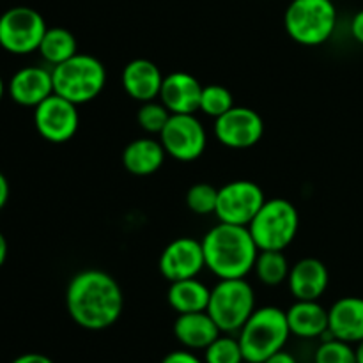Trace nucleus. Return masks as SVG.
<instances>
[{"label": "nucleus", "instance_id": "nucleus-1", "mask_svg": "<svg viewBox=\"0 0 363 363\" xmlns=\"http://www.w3.org/2000/svg\"><path fill=\"white\" fill-rule=\"evenodd\" d=\"M66 308L80 328L91 332L106 330L123 314V289L106 272L84 269L67 284Z\"/></svg>", "mask_w": 363, "mask_h": 363}, {"label": "nucleus", "instance_id": "nucleus-2", "mask_svg": "<svg viewBox=\"0 0 363 363\" xmlns=\"http://www.w3.org/2000/svg\"><path fill=\"white\" fill-rule=\"evenodd\" d=\"M206 268L222 279H245L254 269L259 248L245 225L216 223L202 238Z\"/></svg>", "mask_w": 363, "mask_h": 363}, {"label": "nucleus", "instance_id": "nucleus-3", "mask_svg": "<svg viewBox=\"0 0 363 363\" xmlns=\"http://www.w3.org/2000/svg\"><path fill=\"white\" fill-rule=\"evenodd\" d=\"M291 335L287 315L279 307L255 308L240 330V346L245 362L262 363L277 351L284 350Z\"/></svg>", "mask_w": 363, "mask_h": 363}, {"label": "nucleus", "instance_id": "nucleus-4", "mask_svg": "<svg viewBox=\"0 0 363 363\" xmlns=\"http://www.w3.org/2000/svg\"><path fill=\"white\" fill-rule=\"evenodd\" d=\"M52 78L55 94L74 105H84L101 94L106 84V69L98 57L77 53L66 62L53 66Z\"/></svg>", "mask_w": 363, "mask_h": 363}, {"label": "nucleus", "instance_id": "nucleus-5", "mask_svg": "<svg viewBox=\"0 0 363 363\" xmlns=\"http://www.w3.org/2000/svg\"><path fill=\"white\" fill-rule=\"evenodd\" d=\"M284 25L298 45H323L337 27L335 4L332 0H293L286 9Z\"/></svg>", "mask_w": 363, "mask_h": 363}, {"label": "nucleus", "instance_id": "nucleus-6", "mask_svg": "<svg viewBox=\"0 0 363 363\" xmlns=\"http://www.w3.org/2000/svg\"><path fill=\"white\" fill-rule=\"evenodd\" d=\"M300 229V215L293 202L269 199L248 223L259 250H286Z\"/></svg>", "mask_w": 363, "mask_h": 363}, {"label": "nucleus", "instance_id": "nucleus-7", "mask_svg": "<svg viewBox=\"0 0 363 363\" xmlns=\"http://www.w3.org/2000/svg\"><path fill=\"white\" fill-rule=\"evenodd\" d=\"M254 311V287L245 279H222L211 289L208 314L223 333L240 332Z\"/></svg>", "mask_w": 363, "mask_h": 363}, {"label": "nucleus", "instance_id": "nucleus-8", "mask_svg": "<svg viewBox=\"0 0 363 363\" xmlns=\"http://www.w3.org/2000/svg\"><path fill=\"white\" fill-rule=\"evenodd\" d=\"M46 28L39 11L27 6L11 7L0 16V46L14 55H27L39 50Z\"/></svg>", "mask_w": 363, "mask_h": 363}, {"label": "nucleus", "instance_id": "nucleus-9", "mask_svg": "<svg viewBox=\"0 0 363 363\" xmlns=\"http://www.w3.org/2000/svg\"><path fill=\"white\" fill-rule=\"evenodd\" d=\"M160 142L165 147L167 155L177 162L188 163L204 155L208 133L195 113H172L160 133Z\"/></svg>", "mask_w": 363, "mask_h": 363}, {"label": "nucleus", "instance_id": "nucleus-10", "mask_svg": "<svg viewBox=\"0 0 363 363\" xmlns=\"http://www.w3.org/2000/svg\"><path fill=\"white\" fill-rule=\"evenodd\" d=\"M264 202V191L257 183L248 179L230 181L218 188L215 215L223 223L248 227Z\"/></svg>", "mask_w": 363, "mask_h": 363}, {"label": "nucleus", "instance_id": "nucleus-11", "mask_svg": "<svg viewBox=\"0 0 363 363\" xmlns=\"http://www.w3.org/2000/svg\"><path fill=\"white\" fill-rule=\"evenodd\" d=\"M78 105L53 92L34 108V126L45 140L52 144L69 142L78 131Z\"/></svg>", "mask_w": 363, "mask_h": 363}, {"label": "nucleus", "instance_id": "nucleus-12", "mask_svg": "<svg viewBox=\"0 0 363 363\" xmlns=\"http://www.w3.org/2000/svg\"><path fill=\"white\" fill-rule=\"evenodd\" d=\"M213 131L216 140L225 147L248 149L264 135V121L255 110L234 105L223 116L216 117Z\"/></svg>", "mask_w": 363, "mask_h": 363}, {"label": "nucleus", "instance_id": "nucleus-13", "mask_svg": "<svg viewBox=\"0 0 363 363\" xmlns=\"http://www.w3.org/2000/svg\"><path fill=\"white\" fill-rule=\"evenodd\" d=\"M160 273L169 282L195 279L206 268L202 241L195 238H176L163 248L160 255Z\"/></svg>", "mask_w": 363, "mask_h": 363}, {"label": "nucleus", "instance_id": "nucleus-14", "mask_svg": "<svg viewBox=\"0 0 363 363\" xmlns=\"http://www.w3.org/2000/svg\"><path fill=\"white\" fill-rule=\"evenodd\" d=\"M11 99L21 106H35L53 94L52 71L39 66L21 67L7 84Z\"/></svg>", "mask_w": 363, "mask_h": 363}, {"label": "nucleus", "instance_id": "nucleus-15", "mask_svg": "<svg viewBox=\"0 0 363 363\" xmlns=\"http://www.w3.org/2000/svg\"><path fill=\"white\" fill-rule=\"evenodd\" d=\"M201 82L190 73L174 71L163 78L160 101L170 110V113H195L201 105Z\"/></svg>", "mask_w": 363, "mask_h": 363}, {"label": "nucleus", "instance_id": "nucleus-16", "mask_svg": "<svg viewBox=\"0 0 363 363\" xmlns=\"http://www.w3.org/2000/svg\"><path fill=\"white\" fill-rule=\"evenodd\" d=\"M330 284V273L325 262L314 257H305L291 266L287 286L294 300L315 301L325 294Z\"/></svg>", "mask_w": 363, "mask_h": 363}, {"label": "nucleus", "instance_id": "nucleus-17", "mask_svg": "<svg viewBox=\"0 0 363 363\" xmlns=\"http://www.w3.org/2000/svg\"><path fill=\"white\" fill-rule=\"evenodd\" d=\"M163 78L165 77L152 60L135 59L126 64L121 82H123L124 91L131 99L145 103L160 98Z\"/></svg>", "mask_w": 363, "mask_h": 363}, {"label": "nucleus", "instance_id": "nucleus-18", "mask_svg": "<svg viewBox=\"0 0 363 363\" xmlns=\"http://www.w3.org/2000/svg\"><path fill=\"white\" fill-rule=\"evenodd\" d=\"M328 332L350 344L363 340V298L346 296L328 308Z\"/></svg>", "mask_w": 363, "mask_h": 363}, {"label": "nucleus", "instance_id": "nucleus-19", "mask_svg": "<svg viewBox=\"0 0 363 363\" xmlns=\"http://www.w3.org/2000/svg\"><path fill=\"white\" fill-rule=\"evenodd\" d=\"M222 333L208 311L179 314L174 323V335L186 350L204 351Z\"/></svg>", "mask_w": 363, "mask_h": 363}, {"label": "nucleus", "instance_id": "nucleus-20", "mask_svg": "<svg viewBox=\"0 0 363 363\" xmlns=\"http://www.w3.org/2000/svg\"><path fill=\"white\" fill-rule=\"evenodd\" d=\"M286 315L291 333L300 339H315L328 333V308L323 307L318 300H296Z\"/></svg>", "mask_w": 363, "mask_h": 363}, {"label": "nucleus", "instance_id": "nucleus-21", "mask_svg": "<svg viewBox=\"0 0 363 363\" xmlns=\"http://www.w3.org/2000/svg\"><path fill=\"white\" fill-rule=\"evenodd\" d=\"M167 151L163 144L155 138H135L124 147L123 167L133 176H151L162 169Z\"/></svg>", "mask_w": 363, "mask_h": 363}, {"label": "nucleus", "instance_id": "nucleus-22", "mask_svg": "<svg viewBox=\"0 0 363 363\" xmlns=\"http://www.w3.org/2000/svg\"><path fill=\"white\" fill-rule=\"evenodd\" d=\"M209 298H211V289L197 280V277L170 282L167 291V301L177 314L208 311Z\"/></svg>", "mask_w": 363, "mask_h": 363}, {"label": "nucleus", "instance_id": "nucleus-23", "mask_svg": "<svg viewBox=\"0 0 363 363\" xmlns=\"http://www.w3.org/2000/svg\"><path fill=\"white\" fill-rule=\"evenodd\" d=\"M39 53L43 59L52 66L66 62L73 55L78 53V43L73 32L64 27H48L45 32L41 45H39Z\"/></svg>", "mask_w": 363, "mask_h": 363}, {"label": "nucleus", "instance_id": "nucleus-24", "mask_svg": "<svg viewBox=\"0 0 363 363\" xmlns=\"http://www.w3.org/2000/svg\"><path fill=\"white\" fill-rule=\"evenodd\" d=\"M254 272L264 286L275 287L287 282L291 266L282 250H259Z\"/></svg>", "mask_w": 363, "mask_h": 363}, {"label": "nucleus", "instance_id": "nucleus-25", "mask_svg": "<svg viewBox=\"0 0 363 363\" xmlns=\"http://www.w3.org/2000/svg\"><path fill=\"white\" fill-rule=\"evenodd\" d=\"M234 106V98L230 94V91L223 85L218 84H211V85H204L202 87V94H201V105H199V110L204 112L206 116L216 117L223 116L227 110H230Z\"/></svg>", "mask_w": 363, "mask_h": 363}, {"label": "nucleus", "instance_id": "nucleus-26", "mask_svg": "<svg viewBox=\"0 0 363 363\" xmlns=\"http://www.w3.org/2000/svg\"><path fill=\"white\" fill-rule=\"evenodd\" d=\"M245 357L240 340L220 335L204 350V363H243Z\"/></svg>", "mask_w": 363, "mask_h": 363}, {"label": "nucleus", "instance_id": "nucleus-27", "mask_svg": "<svg viewBox=\"0 0 363 363\" xmlns=\"http://www.w3.org/2000/svg\"><path fill=\"white\" fill-rule=\"evenodd\" d=\"M170 116L172 113H170V110L162 101L152 99V101L142 103L137 112V123L147 133L160 135L163 131V128H165V124L169 123Z\"/></svg>", "mask_w": 363, "mask_h": 363}, {"label": "nucleus", "instance_id": "nucleus-28", "mask_svg": "<svg viewBox=\"0 0 363 363\" xmlns=\"http://www.w3.org/2000/svg\"><path fill=\"white\" fill-rule=\"evenodd\" d=\"M218 201V188L209 183H195L186 191V206L195 215H211L216 211Z\"/></svg>", "mask_w": 363, "mask_h": 363}, {"label": "nucleus", "instance_id": "nucleus-29", "mask_svg": "<svg viewBox=\"0 0 363 363\" xmlns=\"http://www.w3.org/2000/svg\"><path fill=\"white\" fill-rule=\"evenodd\" d=\"M315 363H357V350L350 342L328 337L315 351Z\"/></svg>", "mask_w": 363, "mask_h": 363}, {"label": "nucleus", "instance_id": "nucleus-30", "mask_svg": "<svg viewBox=\"0 0 363 363\" xmlns=\"http://www.w3.org/2000/svg\"><path fill=\"white\" fill-rule=\"evenodd\" d=\"M162 363H204L201 358L195 357L191 351H172L163 358Z\"/></svg>", "mask_w": 363, "mask_h": 363}, {"label": "nucleus", "instance_id": "nucleus-31", "mask_svg": "<svg viewBox=\"0 0 363 363\" xmlns=\"http://www.w3.org/2000/svg\"><path fill=\"white\" fill-rule=\"evenodd\" d=\"M351 34H353V38L360 45H363V9L358 11L353 16V21H351Z\"/></svg>", "mask_w": 363, "mask_h": 363}, {"label": "nucleus", "instance_id": "nucleus-32", "mask_svg": "<svg viewBox=\"0 0 363 363\" xmlns=\"http://www.w3.org/2000/svg\"><path fill=\"white\" fill-rule=\"evenodd\" d=\"M11 363H53V360H50V358L45 357V354L27 353V354H21V357L14 358Z\"/></svg>", "mask_w": 363, "mask_h": 363}, {"label": "nucleus", "instance_id": "nucleus-33", "mask_svg": "<svg viewBox=\"0 0 363 363\" xmlns=\"http://www.w3.org/2000/svg\"><path fill=\"white\" fill-rule=\"evenodd\" d=\"M262 363H298V362H296V358L293 357V354L287 353V351H284V350H280V351H277L275 354H272L268 360H264Z\"/></svg>", "mask_w": 363, "mask_h": 363}, {"label": "nucleus", "instance_id": "nucleus-34", "mask_svg": "<svg viewBox=\"0 0 363 363\" xmlns=\"http://www.w3.org/2000/svg\"><path fill=\"white\" fill-rule=\"evenodd\" d=\"M9 201V181L7 177L0 172V211L4 209V206Z\"/></svg>", "mask_w": 363, "mask_h": 363}, {"label": "nucleus", "instance_id": "nucleus-35", "mask_svg": "<svg viewBox=\"0 0 363 363\" xmlns=\"http://www.w3.org/2000/svg\"><path fill=\"white\" fill-rule=\"evenodd\" d=\"M7 252H9V247H7V240L2 233H0V268L4 266L7 259Z\"/></svg>", "mask_w": 363, "mask_h": 363}, {"label": "nucleus", "instance_id": "nucleus-36", "mask_svg": "<svg viewBox=\"0 0 363 363\" xmlns=\"http://www.w3.org/2000/svg\"><path fill=\"white\" fill-rule=\"evenodd\" d=\"M354 350H357V363H363V340L357 344Z\"/></svg>", "mask_w": 363, "mask_h": 363}, {"label": "nucleus", "instance_id": "nucleus-37", "mask_svg": "<svg viewBox=\"0 0 363 363\" xmlns=\"http://www.w3.org/2000/svg\"><path fill=\"white\" fill-rule=\"evenodd\" d=\"M4 94H6V84H4L2 77H0V101H2Z\"/></svg>", "mask_w": 363, "mask_h": 363}, {"label": "nucleus", "instance_id": "nucleus-38", "mask_svg": "<svg viewBox=\"0 0 363 363\" xmlns=\"http://www.w3.org/2000/svg\"><path fill=\"white\" fill-rule=\"evenodd\" d=\"M243 363H252V362H243Z\"/></svg>", "mask_w": 363, "mask_h": 363}]
</instances>
